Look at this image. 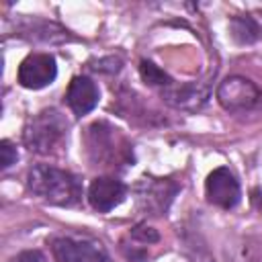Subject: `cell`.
Here are the masks:
<instances>
[{"label": "cell", "instance_id": "cell-8", "mask_svg": "<svg viewBox=\"0 0 262 262\" xmlns=\"http://www.w3.org/2000/svg\"><path fill=\"white\" fill-rule=\"evenodd\" d=\"M205 196L211 205L225 209V211L237 207L242 199V188H239L235 174L227 166L215 168L205 180Z\"/></svg>", "mask_w": 262, "mask_h": 262}, {"label": "cell", "instance_id": "cell-16", "mask_svg": "<svg viewBox=\"0 0 262 262\" xmlns=\"http://www.w3.org/2000/svg\"><path fill=\"white\" fill-rule=\"evenodd\" d=\"M8 262H47V258L39 250H23L16 256H12Z\"/></svg>", "mask_w": 262, "mask_h": 262}, {"label": "cell", "instance_id": "cell-12", "mask_svg": "<svg viewBox=\"0 0 262 262\" xmlns=\"http://www.w3.org/2000/svg\"><path fill=\"white\" fill-rule=\"evenodd\" d=\"M229 31H231V37L235 39V43H239V45H248V43H254L260 39V27L248 14L233 16L229 20Z\"/></svg>", "mask_w": 262, "mask_h": 262}, {"label": "cell", "instance_id": "cell-11", "mask_svg": "<svg viewBox=\"0 0 262 262\" xmlns=\"http://www.w3.org/2000/svg\"><path fill=\"white\" fill-rule=\"evenodd\" d=\"M160 94L168 104H172L174 108H184V111H194V108L203 106L207 100V90H201L196 84L178 86L174 82L172 86L160 90Z\"/></svg>", "mask_w": 262, "mask_h": 262}, {"label": "cell", "instance_id": "cell-2", "mask_svg": "<svg viewBox=\"0 0 262 262\" xmlns=\"http://www.w3.org/2000/svg\"><path fill=\"white\" fill-rule=\"evenodd\" d=\"M84 151L92 166L121 168L133 164L131 143L106 121H94L84 129Z\"/></svg>", "mask_w": 262, "mask_h": 262}, {"label": "cell", "instance_id": "cell-15", "mask_svg": "<svg viewBox=\"0 0 262 262\" xmlns=\"http://www.w3.org/2000/svg\"><path fill=\"white\" fill-rule=\"evenodd\" d=\"M16 160H18V154H16V147L12 145V141L2 139L0 141V168L8 170L12 164H16Z\"/></svg>", "mask_w": 262, "mask_h": 262}, {"label": "cell", "instance_id": "cell-14", "mask_svg": "<svg viewBox=\"0 0 262 262\" xmlns=\"http://www.w3.org/2000/svg\"><path fill=\"white\" fill-rule=\"evenodd\" d=\"M129 237H131V239H135V242H141V244H156V242L160 239L158 231H156L154 227L145 225V223L135 225V227L129 231Z\"/></svg>", "mask_w": 262, "mask_h": 262}, {"label": "cell", "instance_id": "cell-6", "mask_svg": "<svg viewBox=\"0 0 262 262\" xmlns=\"http://www.w3.org/2000/svg\"><path fill=\"white\" fill-rule=\"evenodd\" d=\"M178 190L180 186L170 178H143L135 188L137 207L145 215H166Z\"/></svg>", "mask_w": 262, "mask_h": 262}, {"label": "cell", "instance_id": "cell-17", "mask_svg": "<svg viewBox=\"0 0 262 262\" xmlns=\"http://www.w3.org/2000/svg\"><path fill=\"white\" fill-rule=\"evenodd\" d=\"M250 203L256 211L262 213V186H256V188L250 190Z\"/></svg>", "mask_w": 262, "mask_h": 262}, {"label": "cell", "instance_id": "cell-9", "mask_svg": "<svg viewBox=\"0 0 262 262\" xmlns=\"http://www.w3.org/2000/svg\"><path fill=\"white\" fill-rule=\"evenodd\" d=\"M88 203L96 213H108L127 196V184L115 176H96L88 186Z\"/></svg>", "mask_w": 262, "mask_h": 262}, {"label": "cell", "instance_id": "cell-5", "mask_svg": "<svg viewBox=\"0 0 262 262\" xmlns=\"http://www.w3.org/2000/svg\"><path fill=\"white\" fill-rule=\"evenodd\" d=\"M49 248L55 262H113L102 244L90 237L55 235L49 239Z\"/></svg>", "mask_w": 262, "mask_h": 262}, {"label": "cell", "instance_id": "cell-10", "mask_svg": "<svg viewBox=\"0 0 262 262\" xmlns=\"http://www.w3.org/2000/svg\"><path fill=\"white\" fill-rule=\"evenodd\" d=\"M63 100L76 117H84V115H88L90 111L96 108V104L100 100V90H98V86L92 78L74 76L72 82L68 84Z\"/></svg>", "mask_w": 262, "mask_h": 262}, {"label": "cell", "instance_id": "cell-3", "mask_svg": "<svg viewBox=\"0 0 262 262\" xmlns=\"http://www.w3.org/2000/svg\"><path fill=\"white\" fill-rule=\"evenodd\" d=\"M68 139V121L57 108H43L33 115L23 131V143L29 151L49 156L61 149Z\"/></svg>", "mask_w": 262, "mask_h": 262}, {"label": "cell", "instance_id": "cell-7", "mask_svg": "<svg viewBox=\"0 0 262 262\" xmlns=\"http://www.w3.org/2000/svg\"><path fill=\"white\" fill-rule=\"evenodd\" d=\"M57 78V63L51 53H29L16 70V80L23 88L41 90Z\"/></svg>", "mask_w": 262, "mask_h": 262}, {"label": "cell", "instance_id": "cell-4", "mask_svg": "<svg viewBox=\"0 0 262 262\" xmlns=\"http://www.w3.org/2000/svg\"><path fill=\"white\" fill-rule=\"evenodd\" d=\"M217 102L231 115H250L262 111V88L239 74L227 76L217 86Z\"/></svg>", "mask_w": 262, "mask_h": 262}, {"label": "cell", "instance_id": "cell-1", "mask_svg": "<svg viewBox=\"0 0 262 262\" xmlns=\"http://www.w3.org/2000/svg\"><path fill=\"white\" fill-rule=\"evenodd\" d=\"M27 188L41 201L57 207H74L82 201L80 176L49 164H35L27 170Z\"/></svg>", "mask_w": 262, "mask_h": 262}, {"label": "cell", "instance_id": "cell-13", "mask_svg": "<svg viewBox=\"0 0 262 262\" xmlns=\"http://www.w3.org/2000/svg\"><path fill=\"white\" fill-rule=\"evenodd\" d=\"M139 76H141V80L147 86L158 88V90H164V88H168V86L174 84V80L162 68H158L154 61H147V59H141L139 61Z\"/></svg>", "mask_w": 262, "mask_h": 262}]
</instances>
